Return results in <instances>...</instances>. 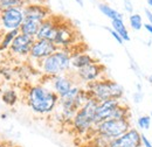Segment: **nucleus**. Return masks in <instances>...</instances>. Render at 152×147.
<instances>
[{"label":"nucleus","instance_id":"obj_22","mask_svg":"<svg viewBox=\"0 0 152 147\" xmlns=\"http://www.w3.org/2000/svg\"><path fill=\"white\" fill-rule=\"evenodd\" d=\"M129 118H130L129 106L121 102V104L116 108L114 114H113V119H129Z\"/></svg>","mask_w":152,"mask_h":147},{"label":"nucleus","instance_id":"obj_30","mask_svg":"<svg viewBox=\"0 0 152 147\" xmlns=\"http://www.w3.org/2000/svg\"><path fill=\"white\" fill-rule=\"evenodd\" d=\"M143 28H145L150 34H152V25L150 22H146V23H144V26H143Z\"/></svg>","mask_w":152,"mask_h":147},{"label":"nucleus","instance_id":"obj_12","mask_svg":"<svg viewBox=\"0 0 152 147\" xmlns=\"http://www.w3.org/2000/svg\"><path fill=\"white\" fill-rule=\"evenodd\" d=\"M108 147H142V133L131 127L121 137L111 140Z\"/></svg>","mask_w":152,"mask_h":147},{"label":"nucleus","instance_id":"obj_32","mask_svg":"<svg viewBox=\"0 0 152 147\" xmlns=\"http://www.w3.org/2000/svg\"><path fill=\"white\" fill-rule=\"evenodd\" d=\"M0 147H12L6 141H0Z\"/></svg>","mask_w":152,"mask_h":147},{"label":"nucleus","instance_id":"obj_36","mask_svg":"<svg viewBox=\"0 0 152 147\" xmlns=\"http://www.w3.org/2000/svg\"><path fill=\"white\" fill-rule=\"evenodd\" d=\"M150 117H151V118H152V112H151V114H150Z\"/></svg>","mask_w":152,"mask_h":147},{"label":"nucleus","instance_id":"obj_19","mask_svg":"<svg viewBox=\"0 0 152 147\" xmlns=\"http://www.w3.org/2000/svg\"><path fill=\"white\" fill-rule=\"evenodd\" d=\"M111 26L116 33L119 34V36L123 39V41H130V35L128 32V28L123 21V19H118V20H113L111 21Z\"/></svg>","mask_w":152,"mask_h":147},{"label":"nucleus","instance_id":"obj_2","mask_svg":"<svg viewBox=\"0 0 152 147\" xmlns=\"http://www.w3.org/2000/svg\"><path fill=\"white\" fill-rule=\"evenodd\" d=\"M39 65L41 73L47 77L68 74L72 70V53L68 49L57 48L53 54L42 60Z\"/></svg>","mask_w":152,"mask_h":147},{"label":"nucleus","instance_id":"obj_4","mask_svg":"<svg viewBox=\"0 0 152 147\" xmlns=\"http://www.w3.org/2000/svg\"><path fill=\"white\" fill-rule=\"evenodd\" d=\"M98 102L90 98L80 110L77 111L70 123L73 130L78 135H86L91 133L95 126V111Z\"/></svg>","mask_w":152,"mask_h":147},{"label":"nucleus","instance_id":"obj_29","mask_svg":"<svg viewBox=\"0 0 152 147\" xmlns=\"http://www.w3.org/2000/svg\"><path fill=\"white\" fill-rule=\"evenodd\" d=\"M1 75H2L6 79H11V78H12V73H11V70L2 69V70H1Z\"/></svg>","mask_w":152,"mask_h":147},{"label":"nucleus","instance_id":"obj_34","mask_svg":"<svg viewBox=\"0 0 152 147\" xmlns=\"http://www.w3.org/2000/svg\"><path fill=\"white\" fill-rule=\"evenodd\" d=\"M149 83H150V84H152V74L149 76Z\"/></svg>","mask_w":152,"mask_h":147},{"label":"nucleus","instance_id":"obj_25","mask_svg":"<svg viewBox=\"0 0 152 147\" xmlns=\"http://www.w3.org/2000/svg\"><path fill=\"white\" fill-rule=\"evenodd\" d=\"M151 117L150 116H142L138 118L137 120V124H138V127L142 130H149L151 126Z\"/></svg>","mask_w":152,"mask_h":147},{"label":"nucleus","instance_id":"obj_13","mask_svg":"<svg viewBox=\"0 0 152 147\" xmlns=\"http://www.w3.org/2000/svg\"><path fill=\"white\" fill-rule=\"evenodd\" d=\"M121 104V100L117 99H109L104 102H98L95 111V125L102 123L107 119H111L116 108Z\"/></svg>","mask_w":152,"mask_h":147},{"label":"nucleus","instance_id":"obj_6","mask_svg":"<svg viewBox=\"0 0 152 147\" xmlns=\"http://www.w3.org/2000/svg\"><path fill=\"white\" fill-rule=\"evenodd\" d=\"M25 20L23 7H11L0 11V28L4 32L19 31Z\"/></svg>","mask_w":152,"mask_h":147},{"label":"nucleus","instance_id":"obj_20","mask_svg":"<svg viewBox=\"0 0 152 147\" xmlns=\"http://www.w3.org/2000/svg\"><path fill=\"white\" fill-rule=\"evenodd\" d=\"M98 9H99V12H101L104 17L110 19L111 21H113V20H118V19H123L122 13H119L117 9L113 8V7L109 6L108 4H98Z\"/></svg>","mask_w":152,"mask_h":147},{"label":"nucleus","instance_id":"obj_21","mask_svg":"<svg viewBox=\"0 0 152 147\" xmlns=\"http://www.w3.org/2000/svg\"><path fill=\"white\" fill-rule=\"evenodd\" d=\"M1 100L7 106H14L19 100L18 92L15 91L14 89H7V90H5L1 93Z\"/></svg>","mask_w":152,"mask_h":147},{"label":"nucleus","instance_id":"obj_7","mask_svg":"<svg viewBox=\"0 0 152 147\" xmlns=\"http://www.w3.org/2000/svg\"><path fill=\"white\" fill-rule=\"evenodd\" d=\"M104 75H105V67L99 62H96L86 68L76 70L75 73L73 74L75 81H80V82L84 83L86 85L104 78Z\"/></svg>","mask_w":152,"mask_h":147},{"label":"nucleus","instance_id":"obj_23","mask_svg":"<svg viewBox=\"0 0 152 147\" xmlns=\"http://www.w3.org/2000/svg\"><path fill=\"white\" fill-rule=\"evenodd\" d=\"M26 5L25 0H0V11L11 7H23Z\"/></svg>","mask_w":152,"mask_h":147},{"label":"nucleus","instance_id":"obj_1","mask_svg":"<svg viewBox=\"0 0 152 147\" xmlns=\"http://www.w3.org/2000/svg\"><path fill=\"white\" fill-rule=\"evenodd\" d=\"M60 97L49 87L35 84L27 89L26 103L31 111L38 116H49L56 110Z\"/></svg>","mask_w":152,"mask_h":147},{"label":"nucleus","instance_id":"obj_18","mask_svg":"<svg viewBox=\"0 0 152 147\" xmlns=\"http://www.w3.org/2000/svg\"><path fill=\"white\" fill-rule=\"evenodd\" d=\"M19 31H8V32H4L2 36L0 39V52H6L10 49L13 40L15 36L19 34Z\"/></svg>","mask_w":152,"mask_h":147},{"label":"nucleus","instance_id":"obj_31","mask_svg":"<svg viewBox=\"0 0 152 147\" xmlns=\"http://www.w3.org/2000/svg\"><path fill=\"white\" fill-rule=\"evenodd\" d=\"M145 14H146V17H148L149 22L152 25V12L151 11H149V9H145Z\"/></svg>","mask_w":152,"mask_h":147},{"label":"nucleus","instance_id":"obj_14","mask_svg":"<svg viewBox=\"0 0 152 147\" xmlns=\"http://www.w3.org/2000/svg\"><path fill=\"white\" fill-rule=\"evenodd\" d=\"M23 13L25 19L33 20L40 23L50 15V11L48 9V7L40 4H26L23 6Z\"/></svg>","mask_w":152,"mask_h":147},{"label":"nucleus","instance_id":"obj_33","mask_svg":"<svg viewBox=\"0 0 152 147\" xmlns=\"http://www.w3.org/2000/svg\"><path fill=\"white\" fill-rule=\"evenodd\" d=\"M75 1L80 5V6H81V7H83V5H84V4H83V1H82V0H75Z\"/></svg>","mask_w":152,"mask_h":147},{"label":"nucleus","instance_id":"obj_27","mask_svg":"<svg viewBox=\"0 0 152 147\" xmlns=\"http://www.w3.org/2000/svg\"><path fill=\"white\" fill-rule=\"evenodd\" d=\"M124 8L128 13L132 14V11H133V7H132V4L130 0H124Z\"/></svg>","mask_w":152,"mask_h":147},{"label":"nucleus","instance_id":"obj_15","mask_svg":"<svg viewBox=\"0 0 152 147\" xmlns=\"http://www.w3.org/2000/svg\"><path fill=\"white\" fill-rule=\"evenodd\" d=\"M57 26H58V22L56 21V19L53 18V17L47 18L45 21H42L40 23L38 34H37L35 39L37 40H48V41L54 42V39L56 35Z\"/></svg>","mask_w":152,"mask_h":147},{"label":"nucleus","instance_id":"obj_35","mask_svg":"<svg viewBox=\"0 0 152 147\" xmlns=\"http://www.w3.org/2000/svg\"><path fill=\"white\" fill-rule=\"evenodd\" d=\"M148 5H149L150 7H152V0H148Z\"/></svg>","mask_w":152,"mask_h":147},{"label":"nucleus","instance_id":"obj_16","mask_svg":"<svg viewBox=\"0 0 152 147\" xmlns=\"http://www.w3.org/2000/svg\"><path fill=\"white\" fill-rule=\"evenodd\" d=\"M96 62H97V60L89 53L81 52V53L72 54V69L75 71L82 69V68H86Z\"/></svg>","mask_w":152,"mask_h":147},{"label":"nucleus","instance_id":"obj_3","mask_svg":"<svg viewBox=\"0 0 152 147\" xmlns=\"http://www.w3.org/2000/svg\"><path fill=\"white\" fill-rule=\"evenodd\" d=\"M87 90L90 93L91 98L97 102H104L109 99L121 100L124 95V89L119 83L105 77L88 84Z\"/></svg>","mask_w":152,"mask_h":147},{"label":"nucleus","instance_id":"obj_11","mask_svg":"<svg viewBox=\"0 0 152 147\" xmlns=\"http://www.w3.org/2000/svg\"><path fill=\"white\" fill-rule=\"evenodd\" d=\"M49 78V84H50V89L56 93L58 97L64 96L67 92L75 85V78L73 75L69 74H62V75H57L54 77H48Z\"/></svg>","mask_w":152,"mask_h":147},{"label":"nucleus","instance_id":"obj_26","mask_svg":"<svg viewBox=\"0 0 152 147\" xmlns=\"http://www.w3.org/2000/svg\"><path fill=\"white\" fill-rule=\"evenodd\" d=\"M109 32H110V34L113 35V37H114L115 40H116V41H117V42H118L119 44H123V43H124L123 39L119 36V34H118V33H116L114 29H113V28H109Z\"/></svg>","mask_w":152,"mask_h":147},{"label":"nucleus","instance_id":"obj_28","mask_svg":"<svg viewBox=\"0 0 152 147\" xmlns=\"http://www.w3.org/2000/svg\"><path fill=\"white\" fill-rule=\"evenodd\" d=\"M142 147H152L151 141L144 134H142Z\"/></svg>","mask_w":152,"mask_h":147},{"label":"nucleus","instance_id":"obj_37","mask_svg":"<svg viewBox=\"0 0 152 147\" xmlns=\"http://www.w3.org/2000/svg\"><path fill=\"white\" fill-rule=\"evenodd\" d=\"M0 141H2V140H1V139H0Z\"/></svg>","mask_w":152,"mask_h":147},{"label":"nucleus","instance_id":"obj_8","mask_svg":"<svg viewBox=\"0 0 152 147\" xmlns=\"http://www.w3.org/2000/svg\"><path fill=\"white\" fill-rule=\"evenodd\" d=\"M76 37H77V33L73 26H70L69 23L58 22L56 35L54 39V43L56 44L57 48L68 49V47L73 46L76 42Z\"/></svg>","mask_w":152,"mask_h":147},{"label":"nucleus","instance_id":"obj_10","mask_svg":"<svg viewBox=\"0 0 152 147\" xmlns=\"http://www.w3.org/2000/svg\"><path fill=\"white\" fill-rule=\"evenodd\" d=\"M34 40L33 37L27 36L25 34H21L19 33L15 39L13 40L8 52L11 53V55L14 56V57H18V58H27L29 55V52H31V48H32V44L34 43Z\"/></svg>","mask_w":152,"mask_h":147},{"label":"nucleus","instance_id":"obj_24","mask_svg":"<svg viewBox=\"0 0 152 147\" xmlns=\"http://www.w3.org/2000/svg\"><path fill=\"white\" fill-rule=\"evenodd\" d=\"M129 23H130V27L132 28L133 31H140L143 28V26H144L142 17L139 14H136V13L130 14V17H129Z\"/></svg>","mask_w":152,"mask_h":147},{"label":"nucleus","instance_id":"obj_9","mask_svg":"<svg viewBox=\"0 0 152 147\" xmlns=\"http://www.w3.org/2000/svg\"><path fill=\"white\" fill-rule=\"evenodd\" d=\"M57 49L56 44L53 41H48V40H34V43L32 44L31 52L28 58L33 62H41L42 60H45L46 57L53 54Z\"/></svg>","mask_w":152,"mask_h":147},{"label":"nucleus","instance_id":"obj_17","mask_svg":"<svg viewBox=\"0 0 152 147\" xmlns=\"http://www.w3.org/2000/svg\"><path fill=\"white\" fill-rule=\"evenodd\" d=\"M39 27H40V22L33 21V20H28L25 19L21 27L19 28V32L21 34H25L27 36H31L33 39H35L37 34H38Z\"/></svg>","mask_w":152,"mask_h":147},{"label":"nucleus","instance_id":"obj_5","mask_svg":"<svg viewBox=\"0 0 152 147\" xmlns=\"http://www.w3.org/2000/svg\"><path fill=\"white\" fill-rule=\"evenodd\" d=\"M131 129L129 119H107L94 126L91 133L102 135L109 140H114Z\"/></svg>","mask_w":152,"mask_h":147}]
</instances>
